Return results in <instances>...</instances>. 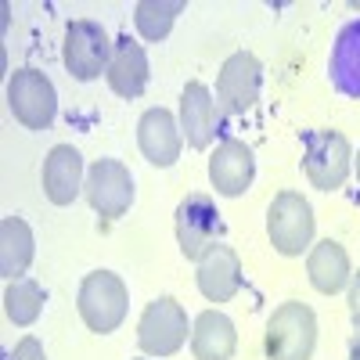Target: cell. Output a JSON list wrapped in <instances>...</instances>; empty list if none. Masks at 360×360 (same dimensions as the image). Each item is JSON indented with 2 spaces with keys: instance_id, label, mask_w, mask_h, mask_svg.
<instances>
[{
  "instance_id": "6da1fadb",
  "label": "cell",
  "mask_w": 360,
  "mask_h": 360,
  "mask_svg": "<svg viewBox=\"0 0 360 360\" xmlns=\"http://www.w3.org/2000/svg\"><path fill=\"white\" fill-rule=\"evenodd\" d=\"M263 349H266V360H314L317 314L307 303H299V299L281 303L266 321Z\"/></svg>"
},
{
  "instance_id": "7a4b0ae2",
  "label": "cell",
  "mask_w": 360,
  "mask_h": 360,
  "mask_svg": "<svg viewBox=\"0 0 360 360\" xmlns=\"http://www.w3.org/2000/svg\"><path fill=\"white\" fill-rule=\"evenodd\" d=\"M76 310H79V317H83V324L90 328V332L108 335L127 321L130 292H127V285H123L119 274H112V270H94V274H86L79 281Z\"/></svg>"
},
{
  "instance_id": "3957f363",
  "label": "cell",
  "mask_w": 360,
  "mask_h": 360,
  "mask_svg": "<svg viewBox=\"0 0 360 360\" xmlns=\"http://www.w3.org/2000/svg\"><path fill=\"white\" fill-rule=\"evenodd\" d=\"M266 234L270 245L281 256H303L314 245V205L299 191L274 195L266 209Z\"/></svg>"
},
{
  "instance_id": "277c9868",
  "label": "cell",
  "mask_w": 360,
  "mask_h": 360,
  "mask_svg": "<svg viewBox=\"0 0 360 360\" xmlns=\"http://www.w3.org/2000/svg\"><path fill=\"white\" fill-rule=\"evenodd\" d=\"M353 166V148L339 130H314L303 141V173L317 191H339Z\"/></svg>"
},
{
  "instance_id": "5b68a950",
  "label": "cell",
  "mask_w": 360,
  "mask_h": 360,
  "mask_svg": "<svg viewBox=\"0 0 360 360\" xmlns=\"http://www.w3.org/2000/svg\"><path fill=\"white\" fill-rule=\"evenodd\" d=\"M112 51H115V40H108V33L98 22H90V18L69 22L65 44H62V62H65L72 79L90 83V79H98L101 72H108Z\"/></svg>"
},
{
  "instance_id": "8992f818",
  "label": "cell",
  "mask_w": 360,
  "mask_h": 360,
  "mask_svg": "<svg viewBox=\"0 0 360 360\" xmlns=\"http://www.w3.org/2000/svg\"><path fill=\"white\" fill-rule=\"evenodd\" d=\"M188 310L176 303L173 295H159L148 303L137 321V342L148 356H173L188 342Z\"/></svg>"
},
{
  "instance_id": "52a82bcc",
  "label": "cell",
  "mask_w": 360,
  "mask_h": 360,
  "mask_svg": "<svg viewBox=\"0 0 360 360\" xmlns=\"http://www.w3.org/2000/svg\"><path fill=\"white\" fill-rule=\"evenodd\" d=\"M173 224H176V245H180V252H184V259H195V263L224 238L220 209H217L213 198L202 195V191L188 195L184 202L176 205Z\"/></svg>"
},
{
  "instance_id": "ba28073f",
  "label": "cell",
  "mask_w": 360,
  "mask_h": 360,
  "mask_svg": "<svg viewBox=\"0 0 360 360\" xmlns=\"http://www.w3.org/2000/svg\"><path fill=\"white\" fill-rule=\"evenodd\" d=\"M8 108L25 130H47L58 115V90L40 69H15L8 79Z\"/></svg>"
},
{
  "instance_id": "9c48e42d",
  "label": "cell",
  "mask_w": 360,
  "mask_h": 360,
  "mask_svg": "<svg viewBox=\"0 0 360 360\" xmlns=\"http://www.w3.org/2000/svg\"><path fill=\"white\" fill-rule=\"evenodd\" d=\"M83 195L94 213H101L105 220H119L134 205V176L119 159H98L86 169Z\"/></svg>"
},
{
  "instance_id": "30bf717a",
  "label": "cell",
  "mask_w": 360,
  "mask_h": 360,
  "mask_svg": "<svg viewBox=\"0 0 360 360\" xmlns=\"http://www.w3.org/2000/svg\"><path fill=\"white\" fill-rule=\"evenodd\" d=\"M259 86H263L259 58L249 54V51H234L227 62L220 65V76H217L220 108L231 112V115H245L259 101Z\"/></svg>"
},
{
  "instance_id": "8fae6325",
  "label": "cell",
  "mask_w": 360,
  "mask_h": 360,
  "mask_svg": "<svg viewBox=\"0 0 360 360\" xmlns=\"http://www.w3.org/2000/svg\"><path fill=\"white\" fill-rule=\"evenodd\" d=\"M252 176H256L252 148L238 137H224L217 144V152L209 155V184L224 198H238L252 188Z\"/></svg>"
},
{
  "instance_id": "7c38bea8",
  "label": "cell",
  "mask_w": 360,
  "mask_h": 360,
  "mask_svg": "<svg viewBox=\"0 0 360 360\" xmlns=\"http://www.w3.org/2000/svg\"><path fill=\"white\" fill-rule=\"evenodd\" d=\"M137 148L141 155L166 169L180 159V148H184V134H180V119L169 108H148L137 123Z\"/></svg>"
},
{
  "instance_id": "4fadbf2b",
  "label": "cell",
  "mask_w": 360,
  "mask_h": 360,
  "mask_svg": "<svg viewBox=\"0 0 360 360\" xmlns=\"http://www.w3.org/2000/svg\"><path fill=\"white\" fill-rule=\"evenodd\" d=\"M198 292L209 299V303H227L242 292V259L238 252L224 242H217L202 259H198Z\"/></svg>"
},
{
  "instance_id": "5bb4252c",
  "label": "cell",
  "mask_w": 360,
  "mask_h": 360,
  "mask_svg": "<svg viewBox=\"0 0 360 360\" xmlns=\"http://www.w3.org/2000/svg\"><path fill=\"white\" fill-rule=\"evenodd\" d=\"M217 127H220V112H217V101L209 94V86L191 79L180 94V134H184L188 148H209L217 137Z\"/></svg>"
},
{
  "instance_id": "9a60e30c",
  "label": "cell",
  "mask_w": 360,
  "mask_h": 360,
  "mask_svg": "<svg viewBox=\"0 0 360 360\" xmlns=\"http://www.w3.org/2000/svg\"><path fill=\"white\" fill-rule=\"evenodd\" d=\"M83 184H86L83 155L72 144H54L44 159V195L54 205H72L76 195L83 191Z\"/></svg>"
},
{
  "instance_id": "2e32d148",
  "label": "cell",
  "mask_w": 360,
  "mask_h": 360,
  "mask_svg": "<svg viewBox=\"0 0 360 360\" xmlns=\"http://www.w3.org/2000/svg\"><path fill=\"white\" fill-rule=\"evenodd\" d=\"M148 72H152V69H148L144 47L137 40H130V37H119L115 40V51H112V65L105 72L112 94L127 98V101L130 98H141L144 86H148Z\"/></svg>"
},
{
  "instance_id": "e0dca14e",
  "label": "cell",
  "mask_w": 360,
  "mask_h": 360,
  "mask_svg": "<svg viewBox=\"0 0 360 360\" xmlns=\"http://www.w3.org/2000/svg\"><path fill=\"white\" fill-rule=\"evenodd\" d=\"M238 332L234 321L220 310H202L191 324V353L195 360H234Z\"/></svg>"
},
{
  "instance_id": "ac0fdd59",
  "label": "cell",
  "mask_w": 360,
  "mask_h": 360,
  "mask_svg": "<svg viewBox=\"0 0 360 360\" xmlns=\"http://www.w3.org/2000/svg\"><path fill=\"white\" fill-rule=\"evenodd\" d=\"M307 274H310V285L321 292V295H335L349 285L353 270H349V256L339 242H332V238H324V242H317L307 256Z\"/></svg>"
},
{
  "instance_id": "d6986e66",
  "label": "cell",
  "mask_w": 360,
  "mask_h": 360,
  "mask_svg": "<svg viewBox=\"0 0 360 360\" xmlns=\"http://www.w3.org/2000/svg\"><path fill=\"white\" fill-rule=\"evenodd\" d=\"M33 256H37L33 227L22 217H4L0 220V278H8V281L25 278Z\"/></svg>"
},
{
  "instance_id": "ffe728a7",
  "label": "cell",
  "mask_w": 360,
  "mask_h": 360,
  "mask_svg": "<svg viewBox=\"0 0 360 360\" xmlns=\"http://www.w3.org/2000/svg\"><path fill=\"white\" fill-rule=\"evenodd\" d=\"M332 83L339 94L360 98V18L346 22L332 44V62H328Z\"/></svg>"
},
{
  "instance_id": "44dd1931",
  "label": "cell",
  "mask_w": 360,
  "mask_h": 360,
  "mask_svg": "<svg viewBox=\"0 0 360 360\" xmlns=\"http://www.w3.org/2000/svg\"><path fill=\"white\" fill-rule=\"evenodd\" d=\"M44 303H47V292H44L40 281H33V278L8 281V288H4V314H8V321L18 324V328L37 324L40 314H44Z\"/></svg>"
},
{
  "instance_id": "7402d4cb",
  "label": "cell",
  "mask_w": 360,
  "mask_h": 360,
  "mask_svg": "<svg viewBox=\"0 0 360 360\" xmlns=\"http://www.w3.org/2000/svg\"><path fill=\"white\" fill-rule=\"evenodd\" d=\"M184 0H141L134 8V25L148 44H159L169 37L176 15H184Z\"/></svg>"
},
{
  "instance_id": "603a6c76",
  "label": "cell",
  "mask_w": 360,
  "mask_h": 360,
  "mask_svg": "<svg viewBox=\"0 0 360 360\" xmlns=\"http://www.w3.org/2000/svg\"><path fill=\"white\" fill-rule=\"evenodd\" d=\"M8 360H47V356H44V346H40V339L25 335V339H18V346L8 353Z\"/></svg>"
},
{
  "instance_id": "cb8c5ba5",
  "label": "cell",
  "mask_w": 360,
  "mask_h": 360,
  "mask_svg": "<svg viewBox=\"0 0 360 360\" xmlns=\"http://www.w3.org/2000/svg\"><path fill=\"white\" fill-rule=\"evenodd\" d=\"M349 317H353L356 332H360V274L349 278Z\"/></svg>"
},
{
  "instance_id": "d4e9b609",
  "label": "cell",
  "mask_w": 360,
  "mask_h": 360,
  "mask_svg": "<svg viewBox=\"0 0 360 360\" xmlns=\"http://www.w3.org/2000/svg\"><path fill=\"white\" fill-rule=\"evenodd\" d=\"M349 360H360V332H356L353 342H349Z\"/></svg>"
},
{
  "instance_id": "484cf974",
  "label": "cell",
  "mask_w": 360,
  "mask_h": 360,
  "mask_svg": "<svg viewBox=\"0 0 360 360\" xmlns=\"http://www.w3.org/2000/svg\"><path fill=\"white\" fill-rule=\"evenodd\" d=\"M356 180H360V155H356Z\"/></svg>"
}]
</instances>
